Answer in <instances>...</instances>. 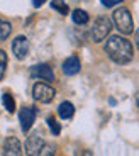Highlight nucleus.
<instances>
[{
  "instance_id": "nucleus-17",
  "label": "nucleus",
  "mask_w": 139,
  "mask_h": 156,
  "mask_svg": "<svg viewBox=\"0 0 139 156\" xmlns=\"http://www.w3.org/2000/svg\"><path fill=\"white\" fill-rule=\"evenodd\" d=\"M5 70H7V55H5V51L0 49V80L4 78Z\"/></svg>"
},
{
  "instance_id": "nucleus-5",
  "label": "nucleus",
  "mask_w": 139,
  "mask_h": 156,
  "mask_svg": "<svg viewBox=\"0 0 139 156\" xmlns=\"http://www.w3.org/2000/svg\"><path fill=\"white\" fill-rule=\"evenodd\" d=\"M29 48H31V43L26 36H17L14 41H12V51L16 55L17 59H24L27 55H29Z\"/></svg>"
},
{
  "instance_id": "nucleus-4",
  "label": "nucleus",
  "mask_w": 139,
  "mask_h": 156,
  "mask_svg": "<svg viewBox=\"0 0 139 156\" xmlns=\"http://www.w3.org/2000/svg\"><path fill=\"white\" fill-rule=\"evenodd\" d=\"M32 97L37 102H41V104H49V102H53V98L56 97V90L51 85H48V83L39 82V83H36L34 88H32Z\"/></svg>"
},
{
  "instance_id": "nucleus-13",
  "label": "nucleus",
  "mask_w": 139,
  "mask_h": 156,
  "mask_svg": "<svg viewBox=\"0 0 139 156\" xmlns=\"http://www.w3.org/2000/svg\"><path fill=\"white\" fill-rule=\"evenodd\" d=\"M10 32H12L10 22H7V20H4V19H0V43H2V41H5V39L10 36Z\"/></svg>"
},
{
  "instance_id": "nucleus-1",
  "label": "nucleus",
  "mask_w": 139,
  "mask_h": 156,
  "mask_svg": "<svg viewBox=\"0 0 139 156\" xmlns=\"http://www.w3.org/2000/svg\"><path fill=\"white\" fill-rule=\"evenodd\" d=\"M104 49L109 58L117 65H127L134 56V48H132L131 41H127L122 36H110L105 41Z\"/></svg>"
},
{
  "instance_id": "nucleus-18",
  "label": "nucleus",
  "mask_w": 139,
  "mask_h": 156,
  "mask_svg": "<svg viewBox=\"0 0 139 156\" xmlns=\"http://www.w3.org/2000/svg\"><path fill=\"white\" fill-rule=\"evenodd\" d=\"M37 156H54V146L53 144H44Z\"/></svg>"
},
{
  "instance_id": "nucleus-3",
  "label": "nucleus",
  "mask_w": 139,
  "mask_h": 156,
  "mask_svg": "<svg viewBox=\"0 0 139 156\" xmlns=\"http://www.w3.org/2000/svg\"><path fill=\"white\" fill-rule=\"evenodd\" d=\"M112 31V22L109 17H97L95 22H93V27L90 31V36H92L93 43H102Z\"/></svg>"
},
{
  "instance_id": "nucleus-23",
  "label": "nucleus",
  "mask_w": 139,
  "mask_h": 156,
  "mask_svg": "<svg viewBox=\"0 0 139 156\" xmlns=\"http://www.w3.org/2000/svg\"><path fill=\"white\" fill-rule=\"evenodd\" d=\"M136 104H137V109H139V92L136 94Z\"/></svg>"
},
{
  "instance_id": "nucleus-11",
  "label": "nucleus",
  "mask_w": 139,
  "mask_h": 156,
  "mask_svg": "<svg viewBox=\"0 0 139 156\" xmlns=\"http://www.w3.org/2000/svg\"><path fill=\"white\" fill-rule=\"evenodd\" d=\"M58 114H59V117H61V119H71V117H73V114H75L73 104H71V102H61V104H59V107H58Z\"/></svg>"
},
{
  "instance_id": "nucleus-14",
  "label": "nucleus",
  "mask_w": 139,
  "mask_h": 156,
  "mask_svg": "<svg viewBox=\"0 0 139 156\" xmlns=\"http://www.w3.org/2000/svg\"><path fill=\"white\" fill-rule=\"evenodd\" d=\"M2 102H4V107L7 109L9 114L16 112V102H14V97L10 94H4L2 95Z\"/></svg>"
},
{
  "instance_id": "nucleus-8",
  "label": "nucleus",
  "mask_w": 139,
  "mask_h": 156,
  "mask_svg": "<svg viewBox=\"0 0 139 156\" xmlns=\"http://www.w3.org/2000/svg\"><path fill=\"white\" fill-rule=\"evenodd\" d=\"M2 156H22V146L17 137H7L4 141Z\"/></svg>"
},
{
  "instance_id": "nucleus-9",
  "label": "nucleus",
  "mask_w": 139,
  "mask_h": 156,
  "mask_svg": "<svg viewBox=\"0 0 139 156\" xmlns=\"http://www.w3.org/2000/svg\"><path fill=\"white\" fill-rule=\"evenodd\" d=\"M31 76L44 80V82H53L54 80L53 68H51L49 65H36V66H32L31 68Z\"/></svg>"
},
{
  "instance_id": "nucleus-16",
  "label": "nucleus",
  "mask_w": 139,
  "mask_h": 156,
  "mask_svg": "<svg viewBox=\"0 0 139 156\" xmlns=\"http://www.w3.org/2000/svg\"><path fill=\"white\" fill-rule=\"evenodd\" d=\"M48 126H49L51 133H53L54 136H58V134L61 133V126L56 122V119H54V117H48Z\"/></svg>"
},
{
  "instance_id": "nucleus-6",
  "label": "nucleus",
  "mask_w": 139,
  "mask_h": 156,
  "mask_svg": "<svg viewBox=\"0 0 139 156\" xmlns=\"http://www.w3.org/2000/svg\"><path fill=\"white\" fill-rule=\"evenodd\" d=\"M36 115H37V110L34 107H24V109H20L19 121H20V127H22L24 133H27L32 127V124L36 121Z\"/></svg>"
},
{
  "instance_id": "nucleus-7",
  "label": "nucleus",
  "mask_w": 139,
  "mask_h": 156,
  "mask_svg": "<svg viewBox=\"0 0 139 156\" xmlns=\"http://www.w3.org/2000/svg\"><path fill=\"white\" fill-rule=\"evenodd\" d=\"M44 144H46V143H44V139L39 136V134H31L26 141V146H24V148H26V154L27 156H37Z\"/></svg>"
},
{
  "instance_id": "nucleus-22",
  "label": "nucleus",
  "mask_w": 139,
  "mask_h": 156,
  "mask_svg": "<svg viewBox=\"0 0 139 156\" xmlns=\"http://www.w3.org/2000/svg\"><path fill=\"white\" fill-rule=\"evenodd\" d=\"M80 156H93V154H92V151H90V149H85V151L81 153Z\"/></svg>"
},
{
  "instance_id": "nucleus-20",
  "label": "nucleus",
  "mask_w": 139,
  "mask_h": 156,
  "mask_svg": "<svg viewBox=\"0 0 139 156\" xmlns=\"http://www.w3.org/2000/svg\"><path fill=\"white\" fill-rule=\"evenodd\" d=\"M44 2L46 0H32V5L34 7H41V5H44Z\"/></svg>"
},
{
  "instance_id": "nucleus-2",
  "label": "nucleus",
  "mask_w": 139,
  "mask_h": 156,
  "mask_svg": "<svg viewBox=\"0 0 139 156\" xmlns=\"http://www.w3.org/2000/svg\"><path fill=\"white\" fill-rule=\"evenodd\" d=\"M114 22H116V27L119 29L122 34H131L134 32V22H132V16L129 9L120 7L114 12Z\"/></svg>"
},
{
  "instance_id": "nucleus-12",
  "label": "nucleus",
  "mask_w": 139,
  "mask_h": 156,
  "mask_svg": "<svg viewBox=\"0 0 139 156\" xmlns=\"http://www.w3.org/2000/svg\"><path fill=\"white\" fill-rule=\"evenodd\" d=\"M71 19H73V22L78 24V26H85V24L88 22V14H87L85 10H81V9H77V10H73V14H71Z\"/></svg>"
},
{
  "instance_id": "nucleus-21",
  "label": "nucleus",
  "mask_w": 139,
  "mask_h": 156,
  "mask_svg": "<svg viewBox=\"0 0 139 156\" xmlns=\"http://www.w3.org/2000/svg\"><path fill=\"white\" fill-rule=\"evenodd\" d=\"M134 41H136V46H137V49H139V29L136 31V34H134Z\"/></svg>"
},
{
  "instance_id": "nucleus-10",
  "label": "nucleus",
  "mask_w": 139,
  "mask_h": 156,
  "mask_svg": "<svg viewBox=\"0 0 139 156\" xmlns=\"http://www.w3.org/2000/svg\"><path fill=\"white\" fill-rule=\"evenodd\" d=\"M81 65H80V59L77 58V56H70V58L65 59V63H63V73L68 75V76H73V75H77L78 71H80Z\"/></svg>"
},
{
  "instance_id": "nucleus-19",
  "label": "nucleus",
  "mask_w": 139,
  "mask_h": 156,
  "mask_svg": "<svg viewBox=\"0 0 139 156\" xmlns=\"http://www.w3.org/2000/svg\"><path fill=\"white\" fill-rule=\"evenodd\" d=\"M104 7H114V5H119L122 4V0H100Z\"/></svg>"
},
{
  "instance_id": "nucleus-15",
  "label": "nucleus",
  "mask_w": 139,
  "mask_h": 156,
  "mask_svg": "<svg viewBox=\"0 0 139 156\" xmlns=\"http://www.w3.org/2000/svg\"><path fill=\"white\" fill-rule=\"evenodd\" d=\"M51 7H53L54 10H58L61 16H66V14H68V10H70L68 5H66L63 0H53V2H51Z\"/></svg>"
}]
</instances>
